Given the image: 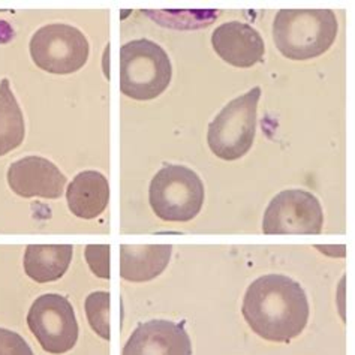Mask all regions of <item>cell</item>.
<instances>
[{
	"mask_svg": "<svg viewBox=\"0 0 355 355\" xmlns=\"http://www.w3.org/2000/svg\"><path fill=\"white\" fill-rule=\"evenodd\" d=\"M241 313L259 338L289 342L306 329L309 300L294 279L285 275H266L249 285Z\"/></svg>",
	"mask_w": 355,
	"mask_h": 355,
	"instance_id": "cell-1",
	"label": "cell"
},
{
	"mask_svg": "<svg viewBox=\"0 0 355 355\" xmlns=\"http://www.w3.org/2000/svg\"><path fill=\"white\" fill-rule=\"evenodd\" d=\"M338 29V17L331 9H280L273 23V40L286 59L309 60L329 51Z\"/></svg>",
	"mask_w": 355,
	"mask_h": 355,
	"instance_id": "cell-2",
	"label": "cell"
},
{
	"mask_svg": "<svg viewBox=\"0 0 355 355\" xmlns=\"http://www.w3.org/2000/svg\"><path fill=\"white\" fill-rule=\"evenodd\" d=\"M173 67L161 45L135 40L120 49V92L135 101L157 98L170 86Z\"/></svg>",
	"mask_w": 355,
	"mask_h": 355,
	"instance_id": "cell-3",
	"label": "cell"
},
{
	"mask_svg": "<svg viewBox=\"0 0 355 355\" xmlns=\"http://www.w3.org/2000/svg\"><path fill=\"white\" fill-rule=\"evenodd\" d=\"M204 184L200 175L183 165H165L156 173L148 200L157 218L166 222H189L201 211Z\"/></svg>",
	"mask_w": 355,
	"mask_h": 355,
	"instance_id": "cell-4",
	"label": "cell"
},
{
	"mask_svg": "<svg viewBox=\"0 0 355 355\" xmlns=\"http://www.w3.org/2000/svg\"><path fill=\"white\" fill-rule=\"evenodd\" d=\"M259 98L261 87L250 89L223 107L209 125L207 143L218 157L236 161L250 150L257 134Z\"/></svg>",
	"mask_w": 355,
	"mask_h": 355,
	"instance_id": "cell-5",
	"label": "cell"
},
{
	"mask_svg": "<svg viewBox=\"0 0 355 355\" xmlns=\"http://www.w3.org/2000/svg\"><path fill=\"white\" fill-rule=\"evenodd\" d=\"M31 55L38 68L50 73L80 71L89 59V42L77 27L49 24L31 40Z\"/></svg>",
	"mask_w": 355,
	"mask_h": 355,
	"instance_id": "cell-6",
	"label": "cell"
},
{
	"mask_svg": "<svg viewBox=\"0 0 355 355\" xmlns=\"http://www.w3.org/2000/svg\"><path fill=\"white\" fill-rule=\"evenodd\" d=\"M27 325L44 351L60 355L71 351L78 340V322L67 297L44 294L33 302Z\"/></svg>",
	"mask_w": 355,
	"mask_h": 355,
	"instance_id": "cell-7",
	"label": "cell"
},
{
	"mask_svg": "<svg viewBox=\"0 0 355 355\" xmlns=\"http://www.w3.org/2000/svg\"><path fill=\"white\" fill-rule=\"evenodd\" d=\"M324 213L313 193L289 189L270 201L263 219L264 234H320Z\"/></svg>",
	"mask_w": 355,
	"mask_h": 355,
	"instance_id": "cell-8",
	"label": "cell"
},
{
	"mask_svg": "<svg viewBox=\"0 0 355 355\" xmlns=\"http://www.w3.org/2000/svg\"><path fill=\"white\" fill-rule=\"evenodd\" d=\"M8 184L23 198L58 200L63 195L67 177L49 159L26 156L9 166Z\"/></svg>",
	"mask_w": 355,
	"mask_h": 355,
	"instance_id": "cell-9",
	"label": "cell"
},
{
	"mask_svg": "<svg viewBox=\"0 0 355 355\" xmlns=\"http://www.w3.org/2000/svg\"><path fill=\"white\" fill-rule=\"evenodd\" d=\"M121 355H192V342L183 324L152 320L137 327Z\"/></svg>",
	"mask_w": 355,
	"mask_h": 355,
	"instance_id": "cell-10",
	"label": "cell"
},
{
	"mask_svg": "<svg viewBox=\"0 0 355 355\" xmlns=\"http://www.w3.org/2000/svg\"><path fill=\"white\" fill-rule=\"evenodd\" d=\"M211 45L219 58L236 68H252L263 62L266 45L257 29L248 23L230 21L216 27Z\"/></svg>",
	"mask_w": 355,
	"mask_h": 355,
	"instance_id": "cell-11",
	"label": "cell"
},
{
	"mask_svg": "<svg viewBox=\"0 0 355 355\" xmlns=\"http://www.w3.org/2000/svg\"><path fill=\"white\" fill-rule=\"evenodd\" d=\"M171 254V245H121L120 276L128 282H148L164 272Z\"/></svg>",
	"mask_w": 355,
	"mask_h": 355,
	"instance_id": "cell-12",
	"label": "cell"
},
{
	"mask_svg": "<svg viewBox=\"0 0 355 355\" xmlns=\"http://www.w3.org/2000/svg\"><path fill=\"white\" fill-rule=\"evenodd\" d=\"M69 210L81 219H95L105 211L110 201V184L98 171H83L67 191Z\"/></svg>",
	"mask_w": 355,
	"mask_h": 355,
	"instance_id": "cell-13",
	"label": "cell"
},
{
	"mask_svg": "<svg viewBox=\"0 0 355 355\" xmlns=\"http://www.w3.org/2000/svg\"><path fill=\"white\" fill-rule=\"evenodd\" d=\"M72 245H31L24 254V272L38 284L60 279L72 261Z\"/></svg>",
	"mask_w": 355,
	"mask_h": 355,
	"instance_id": "cell-14",
	"label": "cell"
},
{
	"mask_svg": "<svg viewBox=\"0 0 355 355\" xmlns=\"http://www.w3.org/2000/svg\"><path fill=\"white\" fill-rule=\"evenodd\" d=\"M26 134L24 117L17 98L9 87V80L0 83V156L12 152L23 143Z\"/></svg>",
	"mask_w": 355,
	"mask_h": 355,
	"instance_id": "cell-15",
	"label": "cell"
},
{
	"mask_svg": "<svg viewBox=\"0 0 355 355\" xmlns=\"http://www.w3.org/2000/svg\"><path fill=\"white\" fill-rule=\"evenodd\" d=\"M110 303H111L110 293L96 291L87 295L86 304H84L92 330L105 340L111 339Z\"/></svg>",
	"mask_w": 355,
	"mask_h": 355,
	"instance_id": "cell-16",
	"label": "cell"
},
{
	"mask_svg": "<svg viewBox=\"0 0 355 355\" xmlns=\"http://www.w3.org/2000/svg\"><path fill=\"white\" fill-rule=\"evenodd\" d=\"M86 261L90 270L101 279H110L111 270H110V255L111 248L110 245H89L86 246Z\"/></svg>",
	"mask_w": 355,
	"mask_h": 355,
	"instance_id": "cell-17",
	"label": "cell"
},
{
	"mask_svg": "<svg viewBox=\"0 0 355 355\" xmlns=\"http://www.w3.org/2000/svg\"><path fill=\"white\" fill-rule=\"evenodd\" d=\"M0 355H35L20 334L0 327Z\"/></svg>",
	"mask_w": 355,
	"mask_h": 355,
	"instance_id": "cell-18",
	"label": "cell"
}]
</instances>
